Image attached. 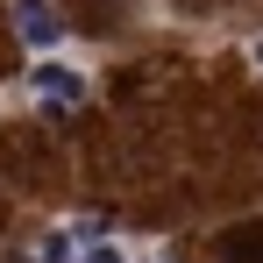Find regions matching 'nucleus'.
Returning a JSON list of instances; mask_svg holds the SVG:
<instances>
[{"label":"nucleus","mask_w":263,"mask_h":263,"mask_svg":"<svg viewBox=\"0 0 263 263\" xmlns=\"http://www.w3.org/2000/svg\"><path fill=\"white\" fill-rule=\"evenodd\" d=\"M86 92H92V86L71 71V64H36V71H29V100H43L50 114H71Z\"/></svg>","instance_id":"f257e3e1"},{"label":"nucleus","mask_w":263,"mask_h":263,"mask_svg":"<svg viewBox=\"0 0 263 263\" xmlns=\"http://www.w3.org/2000/svg\"><path fill=\"white\" fill-rule=\"evenodd\" d=\"M14 36L29 50H50V43H64V14L50 0H14Z\"/></svg>","instance_id":"f03ea898"},{"label":"nucleus","mask_w":263,"mask_h":263,"mask_svg":"<svg viewBox=\"0 0 263 263\" xmlns=\"http://www.w3.org/2000/svg\"><path fill=\"white\" fill-rule=\"evenodd\" d=\"M220 256H228V263H263V220H249V228H235V235L220 242Z\"/></svg>","instance_id":"7ed1b4c3"},{"label":"nucleus","mask_w":263,"mask_h":263,"mask_svg":"<svg viewBox=\"0 0 263 263\" xmlns=\"http://www.w3.org/2000/svg\"><path fill=\"white\" fill-rule=\"evenodd\" d=\"M71 263H128V249H121V242H107V235H92V228H79Z\"/></svg>","instance_id":"20e7f679"},{"label":"nucleus","mask_w":263,"mask_h":263,"mask_svg":"<svg viewBox=\"0 0 263 263\" xmlns=\"http://www.w3.org/2000/svg\"><path fill=\"white\" fill-rule=\"evenodd\" d=\"M249 57H256V64H263V36H256V50H249Z\"/></svg>","instance_id":"39448f33"}]
</instances>
